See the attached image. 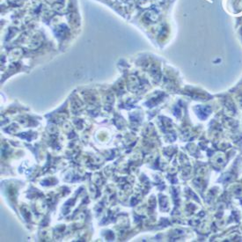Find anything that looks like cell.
Here are the masks:
<instances>
[{"label": "cell", "mask_w": 242, "mask_h": 242, "mask_svg": "<svg viewBox=\"0 0 242 242\" xmlns=\"http://www.w3.org/2000/svg\"><path fill=\"white\" fill-rule=\"evenodd\" d=\"M69 20L70 23L74 26V27H77L79 24V20H78V16H77L76 13H71V15L69 16Z\"/></svg>", "instance_id": "1"}, {"label": "cell", "mask_w": 242, "mask_h": 242, "mask_svg": "<svg viewBox=\"0 0 242 242\" xmlns=\"http://www.w3.org/2000/svg\"><path fill=\"white\" fill-rule=\"evenodd\" d=\"M23 0H9V2L13 4V5H20L22 3Z\"/></svg>", "instance_id": "2"}]
</instances>
